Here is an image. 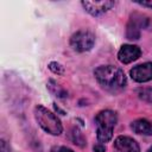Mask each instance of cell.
Returning <instances> with one entry per match:
<instances>
[{
  "label": "cell",
  "instance_id": "1",
  "mask_svg": "<svg viewBox=\"0 0 152 152\" xmlns=\"http://www.w3.org/2000/svg\"><path fill=\"white\" fill-rule=\"evenodd\" d=\"M94 75L99 84L110 93L122 90L127 83L124 71L114 65H101L95 69Z\"/></svg>",
  "mask_w": 152,
  "mask_h": 152
},
{
  "label": "cell",
  "instance_id": "2",
  "mask_svg": "<svg viewBox=\"0 0 152 152\" xmlns=\"http://www.w3.org/2000/svg\"><path fill=\"white\" fill-rule=\"evenodd\" d=\"M118 122V115L114 110L104 109L95 116L96 137L100 142H108L113 138V129Z\"/></svg>",
  "mask_w": 152,
  "mask_h": 152
},
{
  "label": "cell",
  "instance_id": "3",
  "mask_svg": "<svg viewBox=\"0 0 152 152\" xmlns=\"http://www.w3.org/2000/svg\"><path fill=\"white\" fill-rule=\"evenodd\" d=\"M33 114H34V119H36L37 124L46 133H49L51 135H59L62 133L63 126H62L61 120L48 108L38 104L34 107Z\"/></svg>",
  "mask_w": 152,
  "mask_h": 152
},
{
  "label": "cell",
  "instance_id": "4",
  "mask_svg": "<svg viewBox=\"0 0 152 152\" xmlns=\"http://www.w3.org/2000/svg\"><path fill=\"white\" fill-rule=\"evenodd\" d=\"M95 44V36L88 30H81L75 32L70 38L71 48L77 52L89 51Z\"/></svg>",
  "mask_w": 152,
  "mask_h": 152
},
{
  "label": "cell",
  "instance_id": "5",
  "mask_svg": "<svg viewBox=\"0 0 152 152\" xmlns=\"http://www.w3.org/2000/svg\"><path fill=\"white\" fill-rule=\"evenodd\" d=\"M148 25V18L140 14V13H133L128 20L127 27H126V37L127 39L135 40L140 38L141 30L146 28Z\"/></svg>",
  "mask_w": 152,
  "mask_h": 152
},
{
  "label": "cell",
  "instance_id": "6",
  "mask_svg": "<svg viewBox=\"0 0 152 152\" xmlns=\"http://www.w3.org/2000/svg\"><path fill=\"white\" fill-rule=\"evenodd\" d=\"M129 75L133 81L144 83L152 80V62H146L133 66L129 71Z\"/></svg>",
  "mask_w": 152,
  "mask_h": 152
},
{
  "label": "cell",
  "instance_id": "7",
  "mask_svg": "<svg viewBox=\"0 0 152 152\" xmlns=\"http://www.w3.org/2000/svg\"><path fill=\"white\" fill-rule=\"evenodd\" d=\"M83 8L91 15L97 17L101 15L103 13H106L107 11H109L115 2L114 1H109V0H102V1H82L81 2Z\"/></svg>",
  "mask_w": 152,
  "mask_h": 152
},
{
  "label": "cell",
  "instance_id": "8",
  "mask_svg": "<svg viewBox=\"0 0 152 152\" xmlns=\"http://www.w3.org/2000/svg\"><path fill=\"white\" fill-rule=\"evenodd\" d=\"M140 55H141V50L139 46L132 45V44H125L120 48L118 52V58L121 63L128 64L137 61L140 57Z\"/></svg>",
  "mask_w": 152,
  "mask_h": 152
},
{
  "label": "cell",
  "instance_id": "9",
  "mask_svg": "<svg viewBox=\"0 0 152 152\" xmlns=\"http://www.w3.org/2000/svg\"><path fill=\"white\" fill-rule=\"evenodd\" d=\"M114 150L116 152H140L138 142L126 135H120L114 140Z\"/></svg>",
  "mask_w": 152,
  "mask_h": 152
},
{
  "label": "cell",
  "instance_id": "10",
  "mask_svg": "<svg viewBox=\"0 0 152 152\" xmlns=\"http://www.w3.org/2000/svg\"><path fill=\"white\" fill-rule=\"evenodd\" d=\"M131 128L137 134L152 135V121L147 119H138L131 124Z\"/></svg>",
  "mask_w": 152,
  "mask_h": 152
},
{
  "label": "cell",
  "instance_id": "11",
  "mask_svg": "<svg viewBox=\"0 0 152 152\" xmlns=\"http://www.w3.org/2000/svg\"><path fill=\"white\" fill-rule=\"evenodd\" d=\"M48 89L50 90V93H52V94H53L55 96H57V97L64 99V97L68 96V93H66L58 83H56L53 80H49V82H48Z\"/></svg>",
  "mask_w": 152,
  "mask_h": 152
},
{
  "label": "cell",
  "instance_id": "12",
  "mask_svg": "<svg viewBox=\"0 0 152 152\" xmlns=\"http://www.w3.org/2000/svg\"><path fill=\"white\" fill-rule=\"evenodd\" d=\"M138 97L147 103H152V87H147V88H139L138 91Z\"/></svg>",
  "mask_w": 152,
  "mask_h": 152
},
{
  "label": "cell",
  "instance_id": "13",
  "mask_svg": "<svg viewBox=\"0 0 152 152\" xmlns=\"http://www.w3.org/2000/svg\"><path fill=\"white\" fill-rule=\"evenodd\" d=\"M71 137H72V141L74 144L83 147L86 145V138L83 137V134L77 129V128H74L72 129V133H71Z\"/></svg>",
  "mask_w": 152,
  "mask_h": 152
},
{
  "label": "cell",
  "instance_id": "14",
  "mask_svg": "<svg viewBox=\"0 0 152 152\" xmlns=\"http://www.w3.org/2000/svg\"><path fill=\"white\" fill-rule=\"evenodd\" d=\"M49 69L57 75H63L64 74V68L62 66V64L57 63V62H50L49 63Z\"/></svg>",
  "mask_w": 152,
  "mask_h": 152
},
{
  "label": "cell",
  "instance_id": "15",
  "mask_svg": "<svg viewBox=\"0 0 152 152\" xmlns=\"http://www.w3.org/2000/svg\"><path fill=\"white\" fill-rule=\"evenodd\" d=\"M0 152H11L10 145H8L4 139L0 140Z\"/></svg>",
  "mask_w": 152,
  "mask_h": 152
},
{
  "label": "cell",
  "instance_id": "16",
  "mask_svg": "<svg viewBox=\"0 0 152 152\" xmlns=\"http://www.w3.org/2000/svg\"><path fill=\"white\" fill-rule=\"evenodd\" d=\"M93 150H94V152H106V146L102 142H99V144L94 145Z\"/></svg>",
  "mask_w": 152,
  "mask_h": 152
},
{
  "label": "cell",
  "instance_id": "17",
  "mask_svg": "<svg viewBox=\"0 0 152 152\" xmlns=\"http://www.w3.org/2000/svg\"><path fill=\"white\" fill-rule=\"evenodd\" d=\"M137 4L144 6V7H150L152 8V0H146V1H137Z\"/></svg>",
  "mask_w": 152,
  "mask_h": 152
},
{
  "label": "cell",
  "instance_id": "18",
  "mask_svg": "<svg viewBox=\"0 0 152 152\" xmlns=\"http://www.w3.org/2000/svg\"><path fill=\"white\" fill-rule=\"evenodd\" d=\"M58 152H74L71 148H69V147H59V150H58Z\"/></svg>",
  "mask_w": 152,
  "mask_h": 152
},
{
  "label": "cell",
  "instance_id": "19",
  "mask_svg": "<svg viewBox=\"0 0 152 152\" xmlns=\"http://www.w3.org/2000/svg\"><path fill=\"white\" fill-rule=\"evenodd\" d=\"M147 152H152V146H151V147H150V148L147 150Z\"/></svg>",
  "mask_w": 152,
  "mask_h": 152
}]
</instances>
